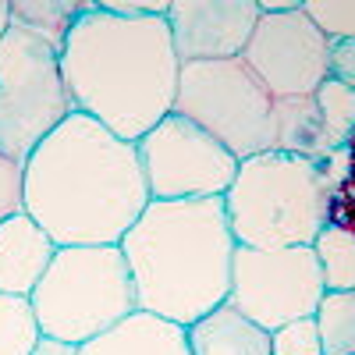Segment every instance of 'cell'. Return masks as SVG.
Returning a JSON list of instances; mask_svg holds the SVG:
<instances>
[{"mask_svg": "<svg viewBox=\"0 0 355 355\" xmlns=\"http://www.w3.org/2000/svg\"><path fill=\"white\" fill-rule=\"evenodd\" d=\"M316 327L323 355H355V291H323Z\"/></svg>", "mask_w": 355, "mask_h": 355, "instance_id": "obj_17", "label": "cell"}, {"mask_svg": "<svg viewBox=\"0 0 355 355\" xmlns=\"http://www.w3.org/2000/svg\"><path fill=\"white\" fill-rule=\"evenodd\" d=\"M316 103H320V117H323V135H327V150L338 153L352 142L355 135V89L327 78L316 89Z\"/></svg>", "mask_w": 355, "mask_h": 355, "instance_id": "obj_20", "label": "cell"}, {"mask_svg": "<svg viewBox=\"0 0 355 355\" xmlns=\"http://www.w3.org/2000/svg\"><path fill=\"white\" fill-rule=\"evenodd\" d=\"M352 185H355V178H352Z\"/></svg>", "mask_w": 355, "mask_h": 355, "instance_id": "obj_29", "label": "cell"}, {"mask_svg": "<svg viewBox=\"0 0 355 355\" xmlns=\"http://www.w3.org/2000/svg\"><path fill=\"white\" fill-rule=\"evenodd\" d=\"M185 334H189L192 355H274L270 331L252 323L231 302H224L214 313L189 323Z\"/></svg>", "mask_w": 355, "mask_h": 355, "instance_id": "obj_14", "label": "cell"}, {"mask_svg": "<svg viewBox=\"0 0 355 355\" xmlns=\"http://www.w3.org/2000/svg\"><path fill=\"white\" fill-rule=\"evenodd\" d=\"M234 249L224 199H150L121 239L139 309L182 327L227 302Z\"/></svg>", "mask_w": 355, "mask_h": 355, "instance_id": "obj_3", "label": "cell"}, {"mask_svg": "<svg viewBox=\"0 0 355 355\" xmlns=\"http://www.w3.org/2000/svg\"><path fill=\"white\" fill-rule=\"evenodd\" d=\"M259 21L256 0H171L167 25L182 64L242 57Z\"/></svg>", "mask_w": 355, "mask_h": 355, "instance_id": "obj_11", "label": "cell"}, {"mask_svg": "<svg viewBox=\"0 0 355 355\" xmlns=\"http://www.w3.org/2000/svg\"><path fill=\"white\" fill-rule=\"evenodd\" d=\"M43 331L28 295L0 291V355H33Z\"/></svg>", "mask_w": 355, "mask_h": 355, "instance_id": "obj_18", "label": "cell"}, {"mask_svg": "<svg viewBox=\"0 0 355 355\" xmlns=\"http://www.w3.org/2000/svg\"><path fill=\"white\" fill-rule=\"evenodd\" d=\"M174 114L206 128L239 160L274 150V96L242 57L182 64Z\"/></svg>", "mask_w": 355, "mask_h": 355, "instance_id": "obj_7", "label": "cell"}, {"mask_svg": "<svg viewBox=\"0 0 355 355\" xmlns=\"http://www.w3.org/2000/svg\"><path fill=\"white\" fill-rule=\"evenodd\" d=\"M259 15H288V11H299L302 0H256Z\"/></svg>", "mask_w": 355, "mask_h": 355, "instance_id": "obj_27", "label": "cell"}, {"mask_svg": "<svg viewBox=\"0 0 355 355\" xmlns=\"http://www.w3.org/2000/svg\"><path fill=\"white\" fill-rule=\"evenodd\" d=\"M270 345H274V355H323L316 316L291 320L284 327L270 331Z\"/></svg>", "mask_w": 355, "mask_h": 355, "instance_id": "obj_22", "label": "cell"}, {"mask_svg": "<svg viewBox=\"0 0 355 355\" xmlns=\"http://www.w3.org/2000/svg\"><path fill=\"white\" fill-rule=\"evenodd\" d=\"M323 291L327 288H323L313 245L234 249L227 302L266 331H277L302 316H316Z\"/></svg>", "mask_w": 355, "mask_h": 355, "instance_id": "obj_9", "label": "cell"}, {"mask_svg": "<svg viewBox=\"0 0 355 355\" xmlns=\"http://www.w3.org/2000/svg\"><path fill=\"white\" fill-rule=\"evenodd\" d=\"M323 288L327 291H355V227L327 224L313 242Z\"/></svg>", "mask_w": 355, "mask_h": 355, "instance_id": "obj_16", "label": "cell"}, {"mask_svg": "<svg viewBox=\"0 0 355 355\" xmlns=\"http://www.w3.org/2000/svg\"><path fill=\"white\" fill-rule=\"evenodd\" d=\"M224 210L239 245H313L331 224V189L316 160L266 150L239 160L234 185L224 192Z\"/></svg>", "mask_w": 355, "mask_h": 355, "instance_id": "obj_4", "label": "cell"}, {"mask_svg": "<svg viewBox=\"0 0 355 355\" xmlns=\"http://www.w3.org/2000/svg\"><path fill=\"white\" fill-rule=\"evenodd\" d=\"M57 256V242L28 217L15 214L0 224V291L33 295L46 266Z\"/></svg>", "mask_w": 355, "mask_h": 355, "instance_id": "obj_12", "label": "cell"}, {"mask_svg": "<svg viewBox=\"0 0 355 355\" xmlns=\"http://www.w3.org/2000/svg\"><path fill=\"white\" fill-rule=\"evenodd\" d=\"M107 15H117V18H167L171 4L167 0H139V4H128V0H107L100 4Z\"/></svg>", "mask_w": 355, "mask_h": 355, "instance_id": "obj_24", "label": "cell"}, {"mask_svg": "<svg viewBox=\"0 0 355 355\" xmlns=\"http://www.w3.org/2000/svg\"><path fill=\"white\" fill-rule=\"evenodd\" d=\"M331 78L355 89V40L331 43Z\"/></svg>", "mask_w": 355, "mask_h": 355, "instance_id": "obj_25", "label": "cell"}, {"mask_svg": "<svg viewBox=\"0 0 355 355\" xmlns=\"http://www.w3.org/2000/svg\"><path fill=\"white\" fill-rule=\"evenodd\" d=\"M8 25H11V0H0V40H4Z\"/></svg>", "mask_w": 355, "mask_h": 355, "instance_id": "obj_28", "label": "cell"}, {"mask_svg": "<svg viewBox=\"0 0 355 355\" xmlns=\"http://www.w3.org/2000/svg\"><path fill=\"white\" fill-rule=\"evenodd\" d=\"M242 61L274 100L313 96L331 78V40L302 15V8L288 15H259Z\"/></svg>", "mask_w": 355, "mask_h": 355, "instance_id": "obj_10", "label": "cell"}, {"mask_svg": "<svg viewBox=\"0 0 355 355\" xmlns=\"http://www.w3.org/2000/svg\"><path fill=\"white\" fill-rule=\"evenodd\" d=\"M25 214V164L0 153V224Z\"/></svg>", "mask_w": 355, "mask_h": 355, "instance_id": "obj_23", "label": "cell"}, {"mask_svg": "<svg viewBox=\"0 0 355 355\" xmlns=\"http://www.w3.org/2000/svg\"><path fill=\"white\" fill-rule=\"evenodd\" d=\"M89 4H71V0H68V4H64V0H11V18L28 25V28H36V33H43L50 43L64 46L75 18Z\"/></svg>", "mask_w": 355, "mask_h": 355, "instance_id": "obj_19", "label": "cell"}, {"mask_svg": "<svg viewBox=\"0 0 355 355\" xmlns=\"http://www.w3.org/2000/svg\"><path fill=\"white\" fill-rule=\"evenodd\" d=\"M274 150L291 153V157H306L316 164L323 157H331L316 96L274 100Z\"/></svg>", "mask_w": 355, "mask_h": 355, "instance_id": "obj_15", "label": "cell"}, {"mask_svg": "<svg viewBox=\"0 0 355 355\" xmlns=\"http://www.w3.org/2000/svg\"><path fill=\"white\" fill-rule=\"evenodd\" d=\"M28 299L40 331L68 345L93 341L139 309L121 245H61Z\"/></svg>", "mask_w": 355, "mask_h": 355, "instance_id": "obj_5", "label": "cell"}, {"mask_svg": "<svg viewBox=\"0 0 355 355\" xmlns=\"http://www.w3.org/2000/svg\"><path fill=\"white\" fill-rule=\"evenodd\" d=\"M33 355H78V345H68V341H61V338H46V334H43Z\"/></svg>", "mask_w": 355, "mask_h": 355, "instance_id": "obj_26", "label": "cell"}, {"mask_svg": "<svg viewBox=\"0 0 355 355\" xmlns=\"http://www.w3.org/2000/svg\"><path fill=\"white\" fill-rule=\"evenodd\" d=\"M302 15L331 43L355 40V0H302Z\"/></svg>", "mask_w": 355, "mask_h": 355, "instance_id": "obj_21", "label": "cell"}, {"mask_svg": "<svg viewBox=\"0 0 355 355\" xmlns=\"http://www.w3.org/2000/svg\"><path fill=\"white\" fill-rule=\"evenodd\" d=\"M61 71L78 114L139 142L174 110L182 61L167 18H117L93 0L61 46Z\"/></svg>", "mask_w": 355, "mask_h": 355, "instance_id": "obj_2", "label": "cell"}, {"mask_svg": "<svg viewBox=\"0 0 355 355\" xmlns=\"http://www.w3.org/2000/svg\"><path fill=\"white\" fill-rule=\"evenodd\" d=\"M150 206L135 142L71 114L25 160V214L61 245H121Z\"/></svg>", "mask_w": 355, "mask_h": 355, "instance_id": "obj_1", "label": "cell"}, {"mask_svg": "<svg viewBox=\"0 0 355 355\" xmlns=\"http://www.w3.org/2000/svg\"><path fill=\"white\" fill-rule=\"evenodd\" d=\"M150 199H224L239 174V157L206 128L182 114H167L139 142Z\"/></svg>", "mask_w": 355, "mask_h": 355, "instance_id": "obj_8", "label": "cell"}, {"mask_svg": "<svg viewBox=\"0 0 355 355\" xmlns=\"http://www.w3.org/2000/svg\"><path fill=\"white\" fill-rule=\"evenodd\" d=\"M78 355H192L182 323L135 309L107 334L78 345Z\"/></svg>", "mask_w": 355, "mask_h": 355, "instance_id": "obj_13", "label": "cell"}, {"mask_svg": "<svg viewBox=\"0 0 355 355\" xmlns=\"http://www.w3.org/2000/svg\"><path fill=\"white\" fill-rule=\"evenodd\" d=\"M71 114L61 46L11 18L0 40V153L25 164Z\"/></svg>", "mask_w": 355, "mask_h": 355, "instance_id": "obj_6", "label": "cell"}]
</instances>
